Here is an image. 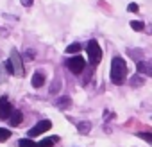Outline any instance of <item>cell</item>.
<instances>
[{
    "mask_svg": "<svg viewBox=\"0 0 152 147\" xmlns=\"http://www.w3.org/2000/svg\"><path fill=\"white\" fill-rule=\"evenodd\" d=\"M59 88H61V79H56L54 85L50 86V93H59Z\"/></svg>",
    "mask_w": 152,
    "mask_h": 147,
    "instance_id": "ac0fdd59",
    "label": "cell"
},
{
    "mask_svg": "<svg viewBox=\"0 0 152 147\" xmlns=\"http://www.w3.org/2000/svg\"><path fill=\"white\" fill-rule=\"evenodd\" d=\"M132 79H134V81H131L132 86H141V85H143V76H141V74H136Z\"/></svg>",
    "mask_w": 152,
    "mask_h": 147,
    "instance_id": "e0dca14e",
    "label": "cell"
},
{
    "mask_svg": "<svg viewBox=\"0 0 152 147\" xmlns=\"http://www.w3.org/2000/svg\"><path fill=\"white\" fill-rule=\"evenodd\" d=\"M138 9H140V7H138V4H134V2H132V4H129V11H131V13H138Z\"/></svg>",
    "mask_w": 152,
    "mask_h": 147,
    "instance_id": "44dd1931",
    "label": "cell"
},
{
    "mask_svg": "<svg viewBox=\"0 0 152 147\" xmlns=\"http://www.w3.org/2000/svg\"><path fill=\"white\" fill-rule=\"evenodd\" d=\"M9 136H11V131H9V129H6V127H0V142H6Z\"/></svg>",
    "mask_w": 152,
    "mask_h": 147,
    "instance_id": "2e32d148",
    "label": "cell"
},
{
    "mask_svg": "<svg viewBox=\"0 0 152 147\" xmlns=\"http://www.w3.org/2000/svg\"><path fill=\"white\" fill-rule=\"evenodd\" d=\"M90 129H91V122H88V120H84V122H79V124H77V131H79L81 135H88V133H90Z\"/></svg>",
    "mask_w": 152,
    "mask_h": 147,
    "instance_id": "8fae6325",
    "label": "cell"
},
{
    "mask_svg": "<svg viewBox=\"0 0 152 147\" xmlns=\"http://www.w3.org/2000/svg\"><path fill=\"white\" fill-rule=\"evenodd\" d=\"M18 147H38V143L32 142V138H22L18 142Z\"/></svg>",
    "mask_w": 152,
    "mask_h": 147,
    "instance_id": "4fadbf2b",
    "label": "cell"
},
{
    "mask_svg": "<svg viewBox=\"0 0 152 147\" xmlns=\"http://www.w3.org/2000/svg\"><path fill=\"white\" fill-rule=\"evenodd\" d=\"M136 68H138V74H141V76H150V77H152V65H150V63L140 61V63L136 65Z\"/></svg>",
    "mask_w": 152,
    "mask_h": 147,
    "instance_id": "52a82bcc",
    "label": "cell"
},
{
    "mask_svg": "<svg viewBox=\"0 0 152 147\" xmlns=\"http://www.w3.org/2000/svg\"><path fill=\"white\" fill-rule=\"evenodd\" d=\"M125 79H127V65H125L124 57L115 56L111 61V83L120 86V85H124Z\"/></svg>",
    "mask_w": 152,
    "mask_h": 147,
    "instance_id": "6da1fadb",
    "label": "cell"
},
{
    "mask_svg": "<svg viewBox=\"0 0 152 147\" xmlns=\"http://www.w3.org/2000/svg\"><path fill=\"white\" fill-rule=\"evenodd\" d=\"M81 50H83V45L81 43H72V45L66 47V54H77Z\"/></svg>",
    "mask_w": 152,
    "mask_h": 147,
    "instance_id": "7c38bea8",
    "label": "cell"
},
{
    "mask_svg": "<svg viewBox=\"0 0 152 147\" xmlns=\"http://www.w3.org/2000/svg\"><path fill=\"white\" fill-rule=\"evenodd\" d=\"M11 113H13L11 102H9L6 97H2V99H0V118H9Z\"/></svg>",
    "mask_w": 152,
    "mask_h": 147,
    "instance_id": "8992f818",
    "label": "cell"
},
{
    "mask_svg": "<svg viewBox=\"0 0 152 147\" xmlns=\"http://www.w3.org/2000/svg\"><path fill=\"white\" fill-rule=\"evenodd\" d=\"M9 61L13 63V66H15V76H23V61H22V57H20V54H18V50H11V56H9Z\"/></svg>",
    "mask_w": 152,
    "mask_h": 147,
    "instance_id": "5b68a950",
    "label": "cell"
},
{
    "mask_svg": "<svg viewBox=\"0 0 152 147\" xmlns=\"http://www.w3.org/2000/svg\"><path fill=\"white\" fill-rule=\"evenodd\" d=\"M56 142H57V136H56V138H47V140L38 142V147H52Z\"/></svg>",
    "mask_w": 152,
    "mask_h": 147,
    "instance_id": "5bb4252c",
    "label": "cell"
},
{
    "mask_svg": "<svg viewBox=\"0 0 152 147\" xmlns=\"http://www.w3.org/2000/svg\"><path fill=\"white\" fill-rule=\"evenodd\" d=\"M138 136H140L141 140H145V142L152 143V133H138Z\"/></svg>",
    "mask_w": 152,
    "mask_h": 147,
    "instance_id": "d6986e66",
    "label": "cell"
},
{
    "mask_svg": "<svg viewBox=\"0 0 152 147\" xmlns=\"http://www.w3.org/2000/svg\"><path fill=\"white\" fill-rule=\"evenodd\" d=\"M22 120H23V115H22V111H18V110H13V113L9 115V124H11L13 127H16V126H20V124H22Z\"/></svg>",
    "mask_w": 152,
    "mask_h": 147,
    "instance_id": "ba28073f",
    "label": "cell"
},
{
    "mask_svg": "<svg viewBox=\"0 0 152 147\" xmlns=\"http://www.w3.org/2000/svg\"><path fill=\"white\" fill-rule=\"evenodd\" d=\"M70 106H72V99L68 95H63L56 101V108H59V110H68Z\"/></svg>",
    "mask_w": 152,
    "mask_h": 147,
    "instance_id": "30bf717a",
    "label": "cell"
},
{
    "mask_svg": "<svg viewBox=\"0 0 152 147\" xmlns=\"http://www.w3.org/2000/svg\"><path fill=\"white\" fill-rule=\"evenodd\" d=\"M50 127H52V122H50V120H41V122H38L34 127H31V129H29L27 136H29V138H32V136H39V135L47 133Z\"/></svg>",
    "mask_w": 152,
    "mask_h": 147,
    "instance_id": "277c9868",
    "label": "cell"
},
{
    "mask_svg": "<svg viewBox=\"0 0 152 147\" xmlns=\"http://www.w3.org/2000/svg\"><path fill=\"white\" fill-rule=\"evenodd\" d=\"M32 86L34 88H41L45 85V74L43 72H34V76H32Z\"/></svg>",
    "mask_w": 152,
    "mask_h": 147,
    "instance_id": "9c48e42d",
    "label": "cell"
},
{
    "mask_svg": "<svg viewBox=\"0 0 152 147\" xmlns=\"http://www.w3.org/2000/svg\"><path fill=\"white\" fill-rule=\"evenodd\" d=\"M86 52H88V57H90L91 66H97V65L102 61V50H100V45H99L95 40H90V41H88Z\"/></svg>",
    "mask_w": 152,
    "mask_h": 147,
    "instance_id": "7a4b0ae2",
    "label": "cell"
},
{
    "mask_svg": "<svg viewBox=\"0 0 152 147\" xmlns=\"http://www.w3.org/2000/svg\"><path fill=\"white\" fill-rule=\"evenodd\" d=\"M32 2H34V0H22V4H23L25 7H31V6H32Z\"/></svg>",
    "mask_w": 152,
    "mask_h": 147,
    "instance_id": "7402d4cb",
    "label": "cell"
},
{
    "mask_svg": "<svg viewBox=\"0 0 152 147\" xmlns=\"http://www.w3.org/2000/svg\"><path fill=\"white\" fill-rule=\"evenodd\" d=\"M66 66L72 74H83L84 68H86V61H84L83 56H73L66 61Z\"/></svg>",
    "mask_w": 152,
    "mask_h": 147,
    "instance_id": "3957f363",
    "label": "cell"
},
{
    "mask_svg": "<svg viewBox=\"0 0 152 147\" xmlns=\"http://www.w3.org/2000/svg\"><path fill=\"white\" fill-rule=\"evenodd\" d=\"M131 29H132V31H143V29H145V24H143L141 20H132V22H131Z\"/></svg>",
    "mask_w": 152,
    "mask_h": 147,
    "instance_id": "9a60e30c",
    "label": "cell"
},
{
    "mask_svg": "<svg viewBox=\"0 0 152 147\" xmlns=\"http://www.w3.org/2000/svg\"><path fill=\"white\" fill-rule=\"evenodd\" d=\"M4 65H6V70H7L9 74H15V66H13V63H11L9 59H7V61H6Z\"/></svg>",
    "mask_w": 152,
    "mask_h": 147,
    "instance_id": "ffe728a7",
    "label": "cell"
},
{
    "mask_svg": "<svg viewBox=\"0 0 152 147\" xmlns=\"http://www.w3.org/2000/svg\"><path fill=\"white\" fill-rule=\"evenodd\" d=\"M27 57H29V59H31V57H34V52H32V50H31V49H29V50H27Z\"/></svg>",
    "mask_w": 152,
    "mask_h": 147,
    "instance_id": "603a6c76",
    "label": "cell"
}]
</instances>
